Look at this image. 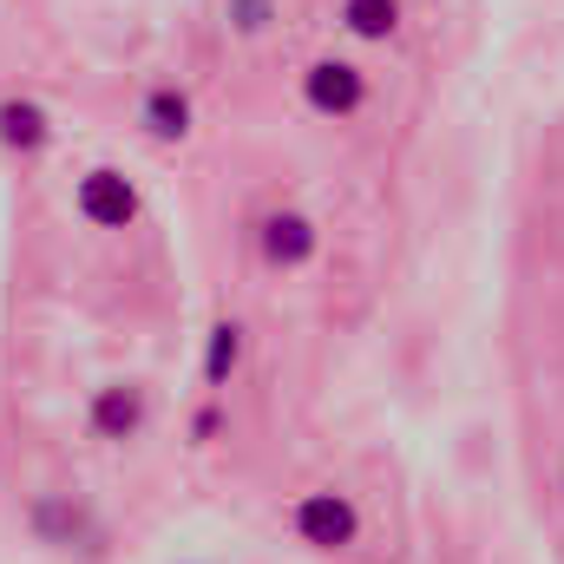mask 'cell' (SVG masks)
Wrapping results in <instances>:
<instances>
[{
	"label": "cell",
	"mask_w": 564,
	"mask_h": 564,
	"mask_svg": "<svg viewBox=\"0 0 564 564\" xmlns=\"http://www.w3.org/2000/svg\"><path fill=\"white\" fill-rule=\"evenodd\" d=\"M289 532H295L308 552H348V545L361 539V512H355L348 492L322 486V492H302V499L289 506Z\"/></svg>",
	"instance_id": "obj_1"
},
{
	"label": "cell",
	"mask_w": 564,
	"mask_h": 564,
	"mask_svg": "<svg viewBox=\"0 0 564 564\" xmlns=\"http://www.w3.org/2000/svg\"><path fill=\"white\" fill-rule=\"evenodd\" d=\"M73 204H79V217H86L93 230H132V224H139V184H132L119 164H93V171L79 177Z\"/></svg>",
	"instance_id": "obj_2"
},
{
	"label": "cell",
	"mask_w": 564,
	"mask_h": 564,
	"mask_svg": "<svg viewBox=\"0 0 564 564\" xmlns=\"http://www.w3.org/2000/svg\"><path fill=\"white\" fill-rule=\"evenodd\" d=\"M302 99H308V112H322V119H355V112L368 106V73H361L355 59H315V66L302 73Z\"/></svg>",
	"instance_id": "obj_3"
},
{
	"label": "cell",
	"mask_w": 564,
	"mask_h": 564,
	"mask_svg": "<svg viewBox=\"0 0 564 564\" xmlns=\"http://www.w3.org/2000/svg\"><path fill=\"white\" fill-rule=\"evenodd\" d=\"M144 421H151V394H144L139 381H106V388H93V401H86V426H93V440H112V446H126V440H139Z\"/></svg>",
	"instance_id": "obj_4"
},
{
	"label": "cell",
	"mask_w": 564,
	"mask_h": 564,
	"mask_svg": "<svg viewBox=\"0 0 564 564\" xmlns=\"http://www.w3.org/2000/svg\"><path fill=\"white\" fill-rule=\"evenodd\" d=\"M26 525H33V539H40V545H53V552H73V545L99 539L93 512H86L73 492H33V506H26Z\"/></svg>",
	"instance_id": "obj_5"
},
{
	"label": "cell",
	"mask_w": 564,
	"mask_h": 564,
	"mask_svg": "<svg viewBox=\"0 0 564 564\" xmlns=\"http://www.w3.org/2000/svg\"><path fill=\"white\" fill-rule=\"evenodd\" d=\"M315 224L302 217V210H270L263 224H257V250H263V263L270 270H302L308 257H315Z\"/></svg>",
	"instance_id": "obj_6"
},
{
	"label": "cell",
	"mask_w": 564,
	"mask_h": 564,
	"mask_svg": "<svg viewBox=\"0 0 564 564\" xmlns=\"http://www.w3.org/2000/svg\"><path fill=\"white\" fill-rule=\"evenodd\" d=\"M191 93H177V86H151L139 99V132L151 144H184L191 139Z\"/></svg>",
	"instance_id": "obj_7"
},
{
	"label": "cell",
	"mask_w": 564,
	"mask_h": 564,
	"mask_svg": "<svg viewBox=\"0 0 564 564\" xmlns=\"http://www.w3.org/2000/svg\"><path fill=\"white\" fill-rule=\"evenodd\" d=\"M0 144L20 151V158L46 151V144H53V112L33 106V99H0Z\"/></svg>",
	"instance_id": "obj_8"
},
{
	"label": "cell",
	"mask_w": 564,
	"mask_h": 564,
	"mask_svg": "<svg viewBox=\"0 0 564 564\" xmlns=\"http://www.w3.org/2000/svg\"><path fill=\"white\" fill-rule=\"evenodd\" d=\"M237 361H243V328H237V322H217L210 341H204V388L224 394L230 375H237Z\"/></svg>",
	"instance_id": "obj_9"
},
{
	"label": "cell",
	"mask_w": 564,
	"mask_h": 564,
	"mask_svg": "<svg viewBox=\"0 0 564 564\" xmlns=\"http://www.w3.org/2000/svg\"><path fill=\"white\" fill-rule=\"evenodd\" d=\"M341 26L355 40H394L401 33V0H341Z\"/></svg>",
	"instance_id": "obj_10"
},
{
	"label": "cell",
	"mask_w": 564,
	"mask_h": 564,
	"mask_svg": "<svg viewBox=\"0 0 564 564\" xmlns=\"http://www.w3.org/2000/svg\"><path fill=\"white\" fill-rule=\"evenodd\" d=\"M230 26H237L243 40H263V33L276 26V0H230Z\"/></svg>",
	"instance_id": "obj_11"
},
{
	"label": "cell",
	"mask_w": 564,
	"mask_h": 564,
	"mask_svg": "<svg viewBox=\"0 0 564 564\" xmlns=\"http://www.w3.org/2000/svg\"><path fill=\"white\" fill-rule=\"evenodd\" d=\"M217 426H224V408L210 401V408H197V414H191V440H197V446H210V440H217Z\"/></svg>",
	"instance_id": "obj_12"
}]
</instances>
